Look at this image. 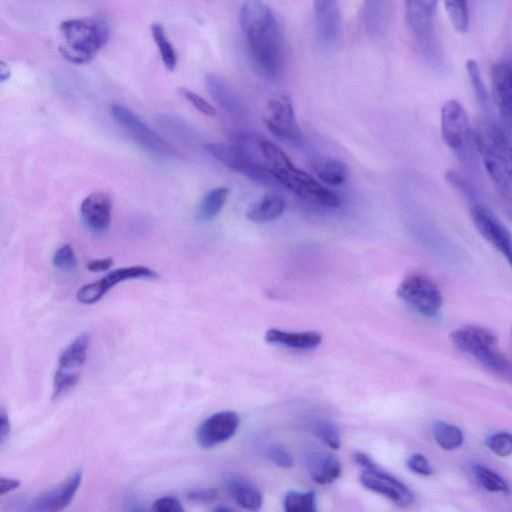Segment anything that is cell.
<instances>
[{
	"mask_svg": "<svg viewBox=\"0 0 512 512\" xmlns=\"http://www.w3.org/2000/svg\"><path fill=\"white\" fill-rule=\"evenodd\" d=\"M110 115L128 134L144 149L156 155L165 157H178L179 151L146 125L129 108L112 104L109 108Z\"/></svg>",
	"mask_w": 512,
	"mask_h": 512,
	"instance_id": "cell-11",
	"label": "cell"
},
{
	"mask_svg": "<svg viewBox=\"0 0 512 512\" xmlns=\"http://www.w3.org/2000/svg\"><path fill=\"white\" fill-rule=\"evenodd\" d=\"M304 464L312 480L320 485L331 484L341 475L338 459L318 449H308L304 453Z\"/></svg>",
	"mask_w": 512,
	"mask_h": 512,
	"instance_id": "cell-20",
	"label": "cell"
},
{
	"mask_svg": "<svg viewBox=\"0 0 512 512\" xmlns=\"http://www.w3.org/2000/svg\"><path fill=\"white\" fill-rule=\"evenodd\" d=\"M389 0H364L362 8L363 25L367 33L379 34L386 22Z\"/></svg>",
	"mask_w": 512,
	"mask_h": 512,
	"instance_id": "cell-26",
	"label": "cell"
},
{
	"mask_svg": "<svg viewBox=\"0 0 512 512\" xmlns=\"http://www.w3.org/2000/svg\"><path fill=\"white\" fill-rule=\"evenodd\" d=\"M450 338L456 348L473 356L486 368L497 373L510 371L509 359L501 352L496 335L489 329L466 325L454 330Z\"/></svg>",
	"mask_w": 512,
	"mask_h": 512,
	"instance_id": "cell-7",
	"label": "cell"
},
{
	"mask_svg": "<svg viewBox=\"0 0 512 512\" xmlns=\"http://www.w3.org/2000/svg\"><path fill=\"white\" fill-rule=\"evenodd\" d=\"M474 130L482 165L500 193L512 200V143L507 132L491 119L480 120Z\"/></svg>",
	"mask_w": 512,
	"mask_h": 512,
	"instance_id": "cell-3",
	"label": "cell"
},
{
	"mask_svg": "<svg viewBox=\"0 0 512 512\" xmlns=\"http://www.w3.org/2000/svg\"><path fill=\"white\" fill-rule=\"evenodd\" d=\"M239 20L254 70L265 79H278L284 64V40L273 11L262 0H241Z\"/></svg>",
	"mask_w": 512,
	"mask_h": 512,
	"instance_id": "cell-1",
	"label": "cell"
},
{
	"mask_svg": "<svg viewBox=\"0 0 512 512\" xmlns=\"http://www.w3.org/2000/svg\"><path fill=\"white\" fill-rule=\"evenodd\" d=\"M315 32L318 42L333 47L341 34V14L338 0H313Z\"/></svg>",
	"mask_w": 512,
	"mask_h": 512,
	"instance_id": "cell-16",
	"label": "cell"
},
{
	"mask_svg": "<svg viewBox=\"0 0 512 512\" xmlns=\"http://www.w3.org/2000/svg\"><path fill=\"white\" fill-rule=\"evenodd\" d=\"M443 2L455 30L460 33L466 32L469 26L468 0H443Z\"/></svg>",
	"mask_w": 512,
	"mask_h": 512,
	"instance_id": "cell-35",
	"label": "cell"
},
{
	"mask_svg": "<svg viewBox=\"0 0 512 512\" xmlns=\"http://www.w3.org/2000/svg\"><path fill=\"white\" fill-rule=\"evenodd\" d=\"M240 419L233 411L214 413L203 420L196 429V440L202 448H211L234 436Z\"/></svg>",
	"mask_w": 512,
	"mask_h": 512,
	"instance_id": "cell-15",
	"label": "cell"
},
{
	"mask_svg": "<svg viewBox=\"0 0 512 512\" xmlns=\"http://www.w3.org/2000/svg\"><path fill=\"white\" fill-rule=\"evenodd\" d=\"M286 512H315L316 496L312 491H289L283 501Z\"/></svg>",
	"mask_w": 512,
	"mask_h": 512,
	"instance_id": "cell-33",
	"label": "cell"
},
{
	"mask_svg": "<svg viewBox=\"0 0 512 512\" xmlns=\"http://www.w3.org/2000/svg\"><path fill=\"white\" fill-rule=\"evenodd\" d=\"M470 215L477 231L512 268V233L483 203L482 199L470 204Z\"/></svg>",
	"mask_w": 512,
	"mask_h": 512,
	"instance_id": "cell-12",
	"label": "cell"
},
{
	"mask_svg": "<svg viewBox=\"0 0 512 512\" xmlns=\"http://www.w3.org/2000/svg\"><path fill=\"white\" fill-rule=\"evenodd\" d=\"M509 215L512 218V207L508 209Z\"/></svg>",
	"mask_w": 512,
	"mask_h": 512,
	"instance_id": "cell-49",
	"label": "cell"
},
{
	"mask_svg": "<svg viewBox=\"0 0 512 512\" xmlns=\"http://www.w3.org/2000/svg\"><path fill=\"white\" fill-rule=\"evenodd\" d=\"M113 265L112 257H105L101 259H95L86 265L87 270L91 272H102L108 270Z\"/></svg>",
	"mask_w": 512,
	"mask_h": 512,
	"instance_id": "cell-44",
	"label": "cell"
},
{
	"mask_svg": "<svg viewBox=\"0 0 512 512\" xmlns=\"http://www.w3.org/2000/svg\"><path fill=\"white\" fill-rule=\"evenodd\" d=\"M397 295L415 311L427 317L435 316L443 303L438 285L420 272L405 276L397 288Z\"/></svg>",
	"mask_w": 512,
	"mask_h": 512,
	"instance_id": "cell-9",
	"label": "cell"
},
{
	"mask_svg": "<svg viewBox=\"0 0 512 512\" xmlns=\"http://www.w3.org/2000/svg\"><path fill=\"white\" fill-rule=\"evenodd\" d=\"M82 481V471L77 470L56 486L37 496L31 504V510L40 512L60 511L73 500Z\"/></svg>",
	"mask_w": 512,
	"mask_h": 512,
	"instance_id": "cell-17",
	"label": "cell"
},
{
	"mask_svg": "<svg viewBox=\"0 0 512 512\" xmlns=\"http://www.w3.org/2000/svg\"><path fill=\"white\" fill-rule=\"evenodd\" d=\"M471 470L477 482L487 491L495 493L509 492V486L506 481L490 468L481 464H474Z\"/></svg>",
	"mask_w": 512,
	"mask_h": 512,
	"instance_id": "cell-31",
	"label": "cell"
},
{
	"mask_svg": "<svg viewBox=\"0 0 512 512\" xmlns=\"http://www.w3.org/2000/svg\"><path fill=\"white\" fill-rule=\"evenodd\" d=\"M486 445L496 455L508 456L512 453V434L508 432L494 433L487 438Z\"/></svg>",
	"mask_w": 512,
	"mask_h": 512,
	"instance_id": "cell-38",
	"label": "cell"
},
{
	"mask_svg": "<svg viewBox=\"0 0 512 512\" xmlns=\"http://www.w3.org/2000/svg\"><path fill=\"white\" fill-rule=\"evenodd\" d=\"M205 83L214 101L231 117L238 118L246 114L244 103L229 83L213 73L206 75Z\"/></svg>",
	"mask_w": 512,
	"mask_h": 512,
	"instance_id": "cell-22",
	"label": "cell"
},
{
	"mask_svg": "<svg viewBox=\"0 0 512 512\" xmlns=\"http://www.w3.org/2000/svg\"><path fill=\"white\" fill-rule=\"evenodd\" d=\"M178 93L202 114L209 117H213L216 115L215 108L197 93L185 87H179Z\"/></svg>",
	"mask_w": 512,
	"mask_h": 512,
	"instance_id": "cell-39",
	"label": "cell"
},
{
	"mask_svg": "<svg viewBox=\"0 0 512 512\" xmlns=\"http://www.w3.org/2000/svg\"><path fill=\"white\" fill-rule=\"evenodd\" d=\"M79 381V373L66 372L60 369L54 374L53 378V398H58L62 394L72 389Z\"/></svg>",
	"mask_w": 512,
	"mask_h": 512,
	"instance_id": "cell-37",
	"label": "cell"
},
{
	"mask_svg": "<svg viewBox=\"0 0 512 512\" xmlns=\"http://www.w3.org/2000/svg\"><path fill=\"white\" fill-rule=\"evenodd\" d=\"M314 170L317 176L329 185L342 184L348 177L347 166L335 159H326L315 164Z\"/></svg>",
	"mask_w": 512,
	"mask_h": 512,
	"instance_id": "cell-28",
	"label": "cell"
},
{
	"mask_svg": "<svg viewBox=\"0 0 512 512\" xmlns=\"http://www.w3.org/2000/svg\"><path fill=\"white\" fill-rule=\"evenodd\" d=\"M53 264L63 272H73L77 268V260L70 244H64L59 247L53 255Z\"/></svg>",
	"mask_w": 512,
	"mask_h": 512,
	"instance_id": "cell-36",
	"label": "cell"
},
{
	"mask_svg": "<svg viewBox=\"0 0 512 512\" xmlns=\"http://www.w3.org/2000/svg\"><path fill=\"white\" fill-rule=\"evenodd\" d=\"M261 151L266 169L275 180L312 204L335 208L340 205L337 196L326 189L305 171L294 166L278 146L262 139Z\"/></svg>",
	"mask_w": 512,
	"mask_h": 512,
	"instance_id": "cell-2",
	"label": "cell"
},
{
	"mask_svg": "<svg viewBox=\"0 0 512 512\" xmlns=\"http://www.w3.org/2000/svg\"><path fill=\"white\" fill-rule=\"evenodd\" d=\"M265 455L273 464L279 467L289 468L293 465L290 454L279 445H269L265 449Z\"/></svg>",
	"mask_w": 512,
	"mask_h": 512,
	"instance_id": "cell-40",
	"label": "cell"
},
{
	"mask_svg": "<svg viewBox=\"0 0 512 512\" xmlns=\"http://www.w3.org/2000/svg\"><path fill=\"white\" fill-rule=\"evenodd\" d=\"M492 92L498 111L512 130V64L495 63L491 68Z\"/></svg>",
	"mask_w": 512,
	"mask_h": 512,
	"instance_id": "cell-18",
	"label": "cell"
},
{
	"mask_svg": "<svg viewBox=\"0 0 512 512\" xmlns=\"http://www.w3.org/2000/svg\"><path fill=\"white\" fill-rule=\"evenodd\" d=\"M218 492L213 488L195 489L187 494V498L196 503H211L217 499Z\"/></svg>",
	"mask_w": 512,
	"mask_h": 512,
	"instance_id": "cell-43",
	"label": "cell"
},
{
	"mask_svg": "<svg viewBox=\"0 0 512 512\" xmlns=\"http://www.w3.org/2000/svg\"><path fill=\"white\" fill-rule=\"evenodd\" d=\"M407 466L412 472L422 476H429L433 472L428 459L420 453L411 455L407 459Z\"/></svg>",
	"mask_w": 512,
	"mask_h": 512,
	"instance_id": "cell-41",
	"label": "cell"
},
{
	"mask_svg": "<svg viewBox=\"0 0 512 512\" xmlns=\"http://www.w3.org/2000/svg\"><path fill=\"white\" fill-rule=\"evenodd\" d=\"M151 510L158 512H182L184 509L176 497L163 496L153 503Z\"/></svg>",
	"mask_w": 512,
	"mask_h": 512,
	"instance_id": "cell-42",
	"label": "cell"
},
{
	"mask_svg": "<svg viewBox=\"0 0 512 512\" xmlns=\"http://www.w3.org/2000/svg\"><path fill=\"white\" fill-rule=\"evenodd\" d=\"M203 148L218 162L246 175L251 180L268 182L273 178L262 159L235 141L232 143H206Z\"/></svg>",
	"mask_w": 512,
	"mask_h": 512,
	"instance_id": "cell-10",
	"label": "cell"
},
{
	"mask_svg": "<svg viewBox=\"0 0 512 512\" xmlns=\"http://www.w3.org/2000/svg\"><path fill=\"white\" fill-rule=\"evenodd\" d=\"M466 70L479 105L484 112L490 113V98L477 62L475 60L469 59L466 62Z\"/></svg>",
	"mask_w": 512,
	"mask_h": 512,
	"instance_id": "cell-32",
	"label": "cell"
},
{
	"mask_svg": "<svg viewBox=\"0 0 512 512\" xmlns=\"http://www.w3.org/2000/svg\"><path fill=\"white\" fill-rule=\"evenodd\" d=\"M59 50L71 63L90 62L110 37L108 24L101 18L83 17L63 21L59 26Z\"/></svg>",
	"mask_w": 512,
	"mask_h": 512,
	"instance_id": "cell-4",
	"label": "cell"
},
{
	"mask_svg": "<svg viewBox=\"0 0 512 512\" xmlns=\"http://www.w3.org/2000/svg\"><path fill=\"white\" fill-rule=\"evenodd\" d=\"M151 34L159 51L164 66L173 71L177 65V54L169 41L163 26L159 23L151 25Z\"/></svg>",
	"mask_w": 512,
	"mask_h": 512,
	"instance_id": "cell-30",
	"label": "cell"
},
{
	"mask_svg": "<svg viewBox=\"0 0 512 512\" xmlns=\"http://www.w3.org/2000/svg\"><path fill=\"white\" fill-rule=\"evenodd\" d=\"M229 194L226 187H217L210 190L200 202L198 208V217L202 220L214 218L224 206Z\"/></svg>",
	"mask_w": 512,
	"mask_h": 512,
	"instance_id": "cell-27",
	"label": "cell"
},
{
	"mask_svg": "<svg viewBox=\"0 0 512 512\" xmlns=\"http://www.w3.org/2000/svg\"><path fill=\"white\" fill-rule=\"evenodd\" d=\"M228 510H230V509L227 508V507H217V508H215V511H228Z\"/></svg>",
	"mask_w": 512,
	"mask_h": 512,
	"instance_id": "cell-48",
	"label": "cell"
},
{
	"mask_svg": "<svg viewBox=\"0 0 512 512\" xmlns=\"http://www.w3.org/2000/svg\"><path fill=\"white\" fill-rule=\"evenodd\" d=\"M223 486L234 502L247 510H258L263 501L260 490L243 475L226 473L223 477Z\"/></svg>",
	"mask_w": 512,
	"mask_h": 512,
	"instance_id": "cell-21",
	"label": "cell"
},
{
	"mask_svg": "<svg viewBox=\"0 0 512 512\" xmlns=\"http://www.w3.org/2000/svg\"><path fill=\"white\" fill-rule=\"evenodd\" d=\"M310 431L323 443L333 449L341 446L340 435L337 427L329 420L314 419L309 422Z\"/></svg>",
	"mask_w": 512,
	"mask_h": 512,
	"instance_id": "cell-34",
	"label": "cell"
},
{
	"mask_svg": "<svg viewBox=\"0 0 512 512\" xmlns=\"http://www.w3.org/2000/svg\"><path fill=\"white\" fill-rule=\"evenodd\" d=\"M284 210L285 202L281 197L265 195L248 207L246 217L255 223H266L279 218Z\"/></svg>",
	"mask_w": 512,
	"mask_h": 512,
	"instance_id": "cell-24",
	"label": "cell"
},
{
	"mask_svg": "<svg viewBox=\"0 0 512 512\" xmlns=\"http://www.w3.org/2000/svg\"><path fill=\"white\" fill-rule=\"evenodd\" d=\"M10 71L8 69V66L2 61L0 64V79L1 82L6 81L9 78Z\"/></svg>",
	"mask_w": 512,
	"mask_h": 512,
	"instance_id": "cell-47",
	"label": "cell"
},
{
	"mask_svg": "<svg viewBox=\"0 0 512 512\" xmlns=\"http://www.w3.org/2000/svg\"><path fill=\"white\" fill-rule=\"evenodd\" d=\"M268 343L298 350H311L322 341V335L316 331L289 332L272 328L265 333Z\"/></svg>",
	"mask_w": 512,
	"mask_h": 512,
	"instance_id": "cell-23",
	"label": "cell"
},
{
	"mask_svg": "<svg viewBox=\"0 0 512 512\" xmlns=\"http://www.w3.org/2000/svg\"><path fill=\"white\" fill-rule=\"evenodd\" d=\"M263 120L274 135L294 142L302 140V132L288 94L276 93L268 100Z\"/></svg>",
	"mask_w": 512,
	"mask_h": 512,
	"instance_id": "cell-13",
	"label": "cell"
},
{
	"mask_svg": "<svg viewBox=\"0 0 512 512\" xmlns=\"http://www.w3.org/2000/svg\"><path fill=\"white\" fill-rule=\"evenodd\" d=\"M441 135L447 147L468 172L481 174L482 163L475 130L466 110L457 100H448L442 106Z\"/></svg>",
	"mask_w": 512,
	"mask_h": 512,
	"instance_id": "cell-5",
	"label": "cell"
},
{
	"mask_svg": "<svg viewBox=\"0 0 512 512\" xmlns=\"http://www.w3.org/2000/svg\"><path fill=\"white\" fill-rule=\"evenodd\" d=\"M21 482L18 479L14 478H8V477H1L0 478V495L3 496L4 494L11 492L15 489H17L20 486Z\"/></svg>",
	"mask_w": 512,
	"mask_h": 512,
	"instance_id": "cell-46",
	"label": "cell"
},
{
	"mask_svg": "<svg viewBox=\"0 0 512 512\" xmlns=\"http://www.w3.org/2000/svg\"><path fill=\"white\" fill-rule=\"evenodd\" d=\"M112 199L104 192H94L81 203L80 213L86 226L94 232L105 231L111 221Z\"/></svg>",
	"mask_w": 512,
	"mask_h": 512,
	"instance_id": "cell-19",
	"label": "cell"
},
{
	"mask_svg": "<svg viewBox=\"0 0 512 512\" xmlns=\"http://www.w3.org/2000/svg\"><path fill=\"white\" fill-rule=\"evenodd\" d=\"M435 441L445 450H454L464 441L463 432L455 425L438 421L433 426Z\"/></svg>",
	"mask_w": 512,
	"mask_h": 512,
	"instance_id": "cell-29",
	"label": "cell"
},
{
	"mask_svg": "<svg viewBox=\"0 0 512 512\" xmlns=\"http://www.w3.org/2000/svg\"><path fill=\"white\" fill-rule=\"evenodd\" d=\"M10 433V421L4 409L0 412V440L1 444L8 439Z\"/></svg>",
	"mask_w": 512,
	"mask_h": 512,
	"instance_id": "cell-45",
	"label": "cell"
},
{
	"mask_svg": "<svg viewBox=\"0 0 512 512\" xmlns=\"http://www.w3.org/2000/svg\"><path fill=\"white\" fill-rule=\"evenodd\" d=\"M91 336L89 333L79 335L70 343L59 357L58 369L71 372V369L80 368L87 359Z\"/></svg>",
	"mask_w": 512,
	"mask_h": 512,
	"instance_id": "cell-25",
	"label": "cell"
},
{
	"mask_svg": "<svg viewBox=\"0 0 512 512\" xmlns=\"http://www.w3.org/2000/svg\"><path fill=\"white\" fill-rule=\"evenodd\" d=\"M437 0H405L408 25L425 61L434 69L445 66V57L434 28Z\"/></svg>",
	"mask_w": 512,
	"mask_h": 512,
	"instance_id": "cell-6",
	"label": "cell"
},
{
	"mask_svg": "<svg viewBox=\"0 0 512 512\" xmlns=\"http://www.w3.org/2000/svg\"><path fill=\"white\" fill-rule=\"evenodd\" d=\"M157 277L158 274L154 270L142 265L118 268L101 279L82 286L77 291L76 298L82 304H93L120 282L129 279H155Z\"/></svg>",
	"mask_w": 512,
	"mask_h": 512,
	"instance_id": "cell-14",
	"label": "cell"
},
{
	"mask_svg": "<svg viewBox=\"0 0 512 512\" xmlns=\"http://www.w3.org/2000/svg\"><path fill=\"white\" fill-rule=\"evenodd\" d=\"M353 458L363 468L359 479L365 488L385 496L401 507L413 503L414 495L411 490L399 479L380 469L368 455L357 452Z\"/></svg>",
	"mask_w": 512,
	"mask_h": 512,
	"instance_id": "cell-8",
	"label": "cell"
}]
</instances>
